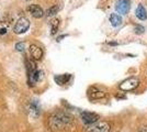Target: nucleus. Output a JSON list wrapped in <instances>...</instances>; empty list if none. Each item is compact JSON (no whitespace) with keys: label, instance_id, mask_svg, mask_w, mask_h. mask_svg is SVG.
Listing matches in <instances>:
<instances>
[{"label":"nucleus","instance_id":"1","mask_svg":"<svg viewBox=\"0 0 147 132\" xmlns=\"http://www.w3.org/2000/svg\"><path fill=\"white\" fill-rule=\"evenodd\" d=\"M71 122H73V118L68 113L57 111L51 116L49 120V126L51 130L58 132L65 130L66 128H69L71 126Z\"/></svg>","mask_w":147,"mask_h":132},{"label":"nucleus","instance_id":"2","mask_svg":"<svg viewBox=\"0 0 147 132\" xmlns=\"http://www.w3.org/2000/svg\"><path fill=\"white\" fill-rule=\"evenodd\" d=\"M30 28V21L26 19L25 17H21L20 19L16 22V24L13 26V32L16 34H22L29 30Z\"/></svg>","mask_w":147,"mask_h":132},{"label":"nucleus","instance_id":"3","mask_svg":"<svg viewBox=\"0 0 147 132\" xmlns=\"http://www.w3.org/2000/svg\"><path fill=\"white\" fill-rule=\"evenodd\" d=\"M111 126L110 123L105 121H99L93 125H90L86 129V132H110Z\"/></svg>","mask_w":147,"mask_h":132},{"label":"nucleus","instance_id":"4","mask_svg":"<svg viewBox=\"0 0 147 132\" xmlns=\"http://www.w3.org/2000/svg\"><path fill=\"white\" fill-rule=\"evenodd\" d=\"M140 81L138 78L136 77H129L127 79H125L124 82H122L120 84V89L123 91H129V90H133L135 88L138 86Z\"/></svg>","mask_w":147,"mask_h":132},{"label":"nucleus","instance_id":"5","mask_svg":"<svg viewBox=\"0 0 147 132\" xmlns=\"http://www.w3.org/2000/svg\"><path fill=\"white\" fill-rule=\"evenodd\" d=\"M81 119L84 121V123H86V125H93V123H96V122H98L99 120V116L97 113L94 112H89V111H84V112H81Z\"/></svg>","mask_w":147,"mask_h":132},{"label":"nucleus","instance_id":"6","mask_svg":"<svg viewBox=\"0 0 147 132\" xmlns=\"http://www.w3.org/2000/svg\"><path fill=\"white\" fill-rule=\"evenodd\" d=\"M131 8L129 0H117L115 3V10L121 14H126Z\"/></svg>","mask_w":147,"mask_h":132},{"label":"nucleus","instance_id":"7","mask_svg":"<svg viewBox=\"0 0 147 132\" xmlns=\"http://www.w3.org/2000/svg\"><path fill=\"white\" fill-rule=\"evenodd\" d=\"M29 52H30L31 57H32L34 61H40V60L43 57V50H42L40 46L35 45V44L30 45Z\"/></svg>","mask_w":147,"mask_h":132},{"label":"nucleus","instance_id":"8","mask_svg":"<svg viewBox=\"0 0 147 132\" xmlns=\"http://www.w3.org/2000/svg\"><path fill=\"white\" fill-rule=\"evenodd\" d=\"M28 10H29V12L31 13V16L33 18H35V19L43 18L44 11L40 6H37V5H30V6L28 7Z\"/></svg>","mask_w":147,"mask_h":132},{"label":"nucleus","instance_id":"9","mask_svg":"<svg viewBox=\"0 0 147 132\" xmlns=\"http://www.w3.org/2000/svg\"><path fill=\"white\" fill-rule=\"evenodd\" d=\"M29 111H30V113H34L35 116L40 114V111H41L40 102L37 100H31L29 104Z\"/></svg>","mask_w":147,"mask_h":132},{"label":"nucleus","instance_id":"10","mask_svg":"<svg viewBox=\"0 0 147 132\" xmlns=\"http://www.w3.org/2000/svg\"><path fill=\"white\" fill-rule=\"evenodd\" d=\"M109 20H110L111 24L113 25V26H119V25L122 24V17L120 16V14H117V13H112L110 16V18H109Z\"/></svg>","mask_w":147,"mask_h":132},{"label":"nucleus","instance_id":"11","mask_svg":"<svg viewBox=\"0 0 147 132\" xmlns=\"http://www.w3.org/2000/svg\"><path fill=\"white\" fill-rule=\"evenodd\" d=\"M71 78V76L69 75V74H65V75H57L54 77V79H55V82L58 84V85H65V84H67L69 82V79Z\"/></svg>","mask_w":147,"mask_h":132},{"label":"nucleus","instance_id":"12","mask_svg":"<svg viewBox=\"0 0 147 132\" xmlns=\"http://www.w3.org/2000/svg\"><path fill=\"white\" fill-rule=\"evenodd\" d=\"M29 77H30L31 84H35V83H37L42 78V72L38 70V69H35L34 72H32V73L29 74Z\"/></svg>","mask_w":147,"mask_h":132},{"label":"nucleus","instance_id":"13","mask_svg":"<svg viewBox=\"0 0 147 132\" xmlns=\"http://www.w3.org/2000/svg\"><path fill=\"white\" fill-rule=\"evenodd\" d=\"M89 96H90L91 99H100V98L105 97V93L101 91V90H98L97 88H91V90L89 93Z\"/></svg>","mask_w":147,"mask_h":132},{"label":"nucleus","instance_id":"14","mask_svg":"<svg viewBox=\"0 0 147 132\" xmlns=\"http://www.w3.org/2000/svg\"><path fill=\"white\" fill-rule=\"evenodd\" d=\"M136 17L140 20L147 19V11L143 5H138V7H137V9H136Z\"/></svg>","mask_w":147,"mask_h":132},{"label":"nucleus","instance_id":"15","mask_svg":"<svg viewBox=\"0 0 147 132\" xmlns=\"http://www.w3.org/2000/svg\"><path fill=\"white\" fill-rule=\"evenodd\" d=\"M51 34L54 35L56 34V32L58 31V28H59V19H53L51 21Z\"/></svg>","mask_w":147,"mask_h":132},{"label":"nucleus","instance_id":"16","mask_svg":"<svg viewBox=\"0 0 147 132\" xmlns=\"http://www.w3.org/2000/svg\"><path fill=\"white\" fill-rule=\"evenodd\" d=\"M58 10H59V7L53 6V7H51V8L47 9L46 14H47V17H52V16H54V14H56V13L58 12Z\"/></svg>","mask_w":147,"mask_h":132},{"label":"nucleus","instance_id":"17","mask_svg":"<svg viewBox=\"0 0 147 132\" xmlns=\"http://www.w3.org/2000/svg\"><path fill=\"white\" fill-rule=\"evenodd\" d=\"M25 49V44L23 42H19V43L16 44V50L18 52H23Z\"/></svg>","mask_w":147,"mask_h":132},{"label":"nucleus","instance_id":"18","mask_svg":"<svg viewBox=\"0 0 147 132\" xmlns=\"http://www.w3.org/2000/svg\"><path fill=\"white\" fill-rule=\"evenodd\" d=\"M143 32H144V26H142V25L135 26V33L136 34H142Z\"/></svg>","mask_w":147,"mask_h":132},{"label":"nucleus","instance_id":"19","mask_svg":"<svg viewBox=\"0 0 147 132\" xmlns=\"http://www.w3.org/2000/svg\"><path fill=\"white\" fill-rule=\"evenodd\" d=\"M138 132H147V126H143L138 129Z\"/></svg>","mask_w":147,"mask_h":132},{"label":"nucleus","instance_id":"20","mask_svg":"<svg viewBox=\"0 0 147 132\" xmlns=\"http://www.w3.org/2000/svg\"><path fill=\"white\" fill-rule=\"evenodd\" d=\"M7 30L6 29H0V34H6Z\"/></svg>","mask_w":147,"mask_h":132},{"label":"nucleus","instance_id":"21","mask_svg":"<svg viewBox=\"0 0 147 132\" xmlns=\"http://www.w3.org/2000/svg\"><path fill=\"white\" fill-rule=\"evenodd\" d=\"M25 1H30V0H25Z\"/></svg>","mask_w":147,"mask_h":132}]
</instances>
